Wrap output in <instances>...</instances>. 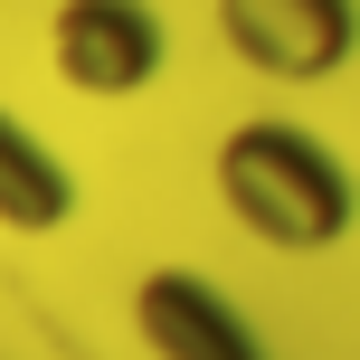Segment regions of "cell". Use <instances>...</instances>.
Listing matches in <instances>:
<instances>
[{
    "label": "cell",
    "instance_id": "1",
    "mask_svg": "<svg viewBox=\"0 0 360 360\" xmlns=\"http://www.w3.org/2000/svg\"><path fill=\"white\" fill-rule=\"evenodd\" d=\"M209 190L228 209L237 237H256L266 256H332L360 228V171L294 114H247L218 133Z\"/></svg>",
    "mask_w": 360,
    "mask_h": 360
},
{
    "label": "cell",
    "instance_id": "2",
    "mask_svg": "<svg viewBox=\"0 0 360 360\" xmlns=\"http://www.w3.org/2000/svg\"><path fill=\"white\" fill-rule=\"evenodd\" d=\"M48 67L86 105H133L171 67V19L162 0H57L48 10Z\"/></svg>",
    "mask_w": 360,
    "mask_h": 360
},
{
    "label": "cell",
    "instance_id": "3",
    "mask_svg": "<svg viewBox=\"0 0 360 360\" xmlns=\"http://www.w3.org/2000/svg\"><path fill=\"white\" fill-rule=\"evenodd\" d=\"M218 48L266 86H332L360 57V0H209Z\"/></svg>",
    "mask_w": 360,
    "mask_h": 360
},
{
    "label": "cell",
    "instance_id": "4",
    "mask_svg": "<svg viewBox=\"0 0 360 360\" xmlns=\"http://www.w3.org/2000/svg\"><path fill=\"white\" fill-rule=\"evenodd\" d=\"M133 342L152 360H266L237 294H218L199 266H152L133 285Z\"/></svg>",
    "mask_w": 360,
    "mask_h": 360
},
{
    "label": "cell",
    "instance_id": "5",
    "mask_svg": "<svg viewBox=\"0 0 360 360\" xmlns=\"http://www.w3.org/2000/svg\"><path fill=\"white\" fill-rule=\"evenodd\" d=\"M67 218H76V162L29 114L0 105V228L10 237H57Z\"/></svg>",
    "mask_w": 360,
    "mask_h": 360
}]
</instances>
